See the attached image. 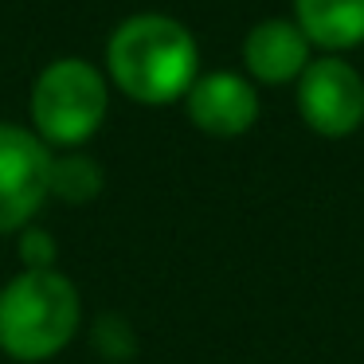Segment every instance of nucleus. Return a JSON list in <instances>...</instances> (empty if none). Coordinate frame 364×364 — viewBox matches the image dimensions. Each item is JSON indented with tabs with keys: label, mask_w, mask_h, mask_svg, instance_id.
<instances>
[{
	"label": "nucleus",
	"mask_w": 364,
	"mask_h": 364,
	"mask_svg": "<svg viewBox=\"0 0 364 364\" xmlns=\"http://www.w3.org/2000/svg\"><path fill=\"white\" fill-rule=\"evenodd\" d=\"M106 67L122 95L145 106H165L192 90L200 55L184 24H176L173 16L145 12V16H129L110 36Z\"/></svg>",
	"instance_id": "obj_1"
},
{
	"label": "nucleus",
	"mask_w": 364,
	"mask_h": 364,
	"mask_svg": "<svg viewBox=\"0 0 364 364\" xmlns=\"http://www.w3.org/2000/svg\"><path fill=\"white\" fill-rule=\"evenodd\" d=\"M82 325L79 286L63 270H20L0 286V353L20 364L55 360Z\"/></svg>",
	"instance_id": "obj_2"
},
{
	"label": "nucleus",
	"mask_w": 364,
	"mask_h": 364,
	"mask_svg": "<svg viewBox=\"0 0 364 364\" xmlns=\"http://www.w3.org/2000/svg\"><path fill=\"white\" fill-rule=\"evenodd\" d=\"M106 118V79L87 59H55L32 87V134L48 149H79Z\"/></svg>",
	"instance_id": "obj_3"
},
{
	"label": "nucleus",
	"mask_w": 364,
	"mask_h": 364,
	"mask_svg": "<svg viewBox=\"0 0 364 364\" xmlns=\"http://www.w3.org/2000/svg\"><path fill=\"white\" fill-rule=\"evenodd\" d=\"M51 157L32 129L0 122V235L24 231L48 204Z\"/></svg>",
	"instance_id": "obj_4"
},
{
	"label": "nucleus",
	"mask_w": 364,
	"mask_h": 364,
	"mask_svg": "<svg viewBox=\"0 0 364 364\" xmlns=\"http://www.w3.org/2000/svg\"><path fill=\"white\" fill-rule=\"evenodd\" d=\"M298 114L321 137H348L364 122V79L341 55L309 59L298 79Z\"/></svg>",
	"instance_id": "obj_5"
},
{
	"label": "nucleus",
	"mask_w": 364,
	"mask_h": 364,
	"mask_svg": "<svg viewBox=\"0 0 364 364\" xmlns=\"http://www.w3.org/2000/svg\"><path fill=\"white\" fill-rule=\"evenodd\" d=\"M184 106H188L192 126L208 137H239L259 118V95L235 71L196 75L192 90L184 95Z\"/></svg>",
	"instance_id": "obj_6"
},
{
	"label": "nucleus",
	"mask_w": 364,
	"mask_h": 364,
	"mask_svg": "<svg viewBox=\"0 0 364 364\" xmlns=\"http://www.w3.org/2000/svg\"><path fill=\"white\" fill-rule=\"evenodd\" d=\"M243 63L259 82H294L309 67V40L294 20H262L243 40Z\"/></svg>",
	"instance_id": "obj_7"
},
{
	"label": "nucleus",
	"mask_w": 364,
	"mask_h": 364,
	"mask_svg": "<svg viewBox=\"0 0 364 364\" xmlns=\"http://www.w3.org/2000/svg\"><path fill=\"white\" fill-rule=\"evenodd\" d=\"M294 24L325 51L356 48L364 43V0H294Z\"/></svg>",
	"instance_id": "obj_8"
},
{
	"label": "nucleus",
	"mask_w": 364,
	"mask_h": 364,
	"mask_svg": "<svg viewBox=\"0 0 364 364\" xmlns=\"http://www.w3.org/2000/svg\"><path fill=\"white\" fill-rule=\"evenodd\" d=\"M102 192V168L98 161L82 157V153H63L51 157L48 173V200H63V204H90Z\"/></svg>",
	"instance_id": "obj_9"
},
{
	"label": "nucleus",
	"mask_w": 364,
	"mask_h": 364,
	"mask_svg": "<svg viewBox=\"0 0 364 364\" xmlns=\"http://www.w3.org/2000/svg\"><path fill=\"white\" fill-rule=\"evenodd\" d=\"M16 255H20V262H24V270H55L59 243L48 228L28 223L24 231H16Z\"/></svg>",
	"instance_id": "obj_10"
},
{
	"label": "nucleus",
	"mask_w": 364,
	"mask_h": 364,
	"mask_svg": "<svg viewBox=\"0 0 364 364\" xmlns=\"http://www.w3.org/2000/svg\"><path fill=\"white\" fill-rule=\"evenodd\" d=\"M95 348L102 356H110V360H129L137 345H134V333H129V325L122 317H102L95 325Z\"/></svg>",
	"instance_id": "obj_11"
}]
</instances>
